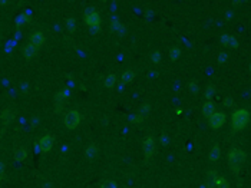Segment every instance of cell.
I'll return each mask as SVG.
<instances>
[{
    "mask_svg": "<svg viewBox=\"0 0 251 188\" xmlns=\"http://www.w3.org/2000/svg\"><path fill=\"white\" fill-rule=\"evenodd\" d=\"M224 122H225V115L222 112H214L211 116H209V124L213 126L214 129H217V128H221L224 125Z\"/></svg>",
    "mask_w": 251,
    "mask_h": 188,
    "instance_id": "obj_4",
    "label": "cell"
},
{
    "mask_svg": "<svg viewBox=\"0 0 251 188\" xmlns=\"http://www.w3.org/2000/svg\"><path fill=\"white\" fill-rule=\"evenodd\" d=\"M134 78V75H132V72H125L123 73V76H122V79H123V82H129L131 79Z\"/></svg>",
    "mask_w": 251,
    "mask_h": 188,
    "instance_id": "obj_15",
    "label": "cell"
},
{
    "mask_svg": "<svg viewBox=\"0 0 251 188\" xmlns=\"http://www.w3.org/2000/svg\"><path fill=\"white\" fill-rule=\"evenodd\" d=\"M154 154V138H147L145 139V155L147 158H151Z\"/></svg>",
    "mask_w": 251,
    "mask_h": 188,
    "instance_id": "obj_7",
    "label": "cell"
},
{
    "mask_svg": "<svg viewBox=\"0 0 251 188\" xmlns=\"http://www.w3.org/2000/svg\"><path fill=\"white\" fill-rule=\"evenodd\" d=\"M248 119H250V113H248L247 109H237L234 113H233V128L234 129H243L244 126L248 124Z\"/></svg>",
    "mask_w": 251,
    "mask_h": 188,
    "instance_id": "obj_1",
    "label": "cell"
},
{
    "mask_svg": "<svg viewBox=\"0 0 251 188\" xmlns=\"http://www.w3.org/2000/svg\"><path fill=\"white\" fill-rule=\"evenodd\" d=\"M40 146H42V151H49L50 146H52V137L50 135H45L42 139H40Z\"/></svg>",
    "mask_w": 251,
    "mask_h": 188,
    "instance_id": "obj_8",
    "label": "cell"
},
{
    "mask_svg": "<svg viewBox=\"0 0 251 188\" xmlns=\"http://www.w3.org/2000/svg\"><path fill=\"white\" fill-rule=\"evenodd\" d=\"M214 185L215 188H230L225 178H214Z\"/></svg>",
    "mask_w": 251,
    "mask_h": 188,
    "instance_id": "obj_10",
    "label": "cell"
},
{
    "mask_svg": "<svg viewBox=\"0 0 251 188\" xmlns=\"http://www.w3.org/2000/svg\"><path fill=\"white\" fill-rule=\"evenodd\" d=\"M86 23L93 29H98L100 25V16L95 10H91V13H88V16H86Z\"/></svg>",
    "mask_w": 251,
    "mask_h": 188,
    "instance_id": "obj_5",
    "label": "cell"
},
{
    "mask_svg": "<svg viewBox=\"0 0 251 188\" xmlns=\"http://www.w3.org/2000/svg\"><path fill=\"white\" fill-rule=\"evenodd\" d=\"M218 157H220V148H218V146H214V149L211 151L209 158L213 159V161H215V159H218Z\"/></svg>",
    "mask_w": 251,
    "mask_h": 188,
    "instance_id": "obj_12",
    "label": "cell"
},
{
    "mask_svg": "<svg viewBox=\"0 0 251 188\" xmlns=\"http://www.w3.org/2000/svg\"><path fill=\"white\" fill-rule=\"evenodd\" d=\"M202 112H204V115H207V116H211L215 111H214V105L213 102H207V104H204V106H202Z\"/></svg>",
    "mask_w": 251,
    "mask_h": 188,
    "instance_id": "obj_9",
    "label": "cell"
},
{
    "mask_svg": "<svg viewBox=\"0 0 251 188\" xmlns=\"http://www.w3.org/2000/svg\"><path fill=\"white\" fill-rule=\"evenodd\" d=\"M178 55H180V49H172V52L169 53V58H171L172 60H175V59L178 58Z\"/></svg>",
    "mask_w": 251,
    "mask_h": 188,
    "instance_id": "obj_16",
    "label": "cell"
},
{
    "mask_svg": "<svg viewBox=\"0 0 251 188\" xmlns=\"http://www.w3.org/2000/svg\"><path fill=\"white\" fill-rule=\"evenodd\" d=\"M100 188H116V185L113 184L112 181H108V180H106V181H103V182L100 184Z\"/></svg>",
    "mask_w": 251,
    "mask_h": 188,
    "instance_id": "obj_14",
    "label": "cell"
},
{
    "mask_svg": "<svg viewBox=\"0 0 251 188\" xmlns=\"http://www.w3.org/2000/svg\"><path fill=\"white\" fill-rule=\"evenodd\" d=\"M66 25H69V29L71 30L75 29V20H73V19H69V20L66 22Z\"/></svg>",
    "mask_w": 251,
    "mask_h": 188,
    "instance_id": "obj_18",
    "label": "cell"
},
{
    "mask_svg": "<svg viewBox=\"0 0 251 188\" xmlns=\"http://www.w3.org/2000/svg\"><path fill=\"white\" fill-rule=\"evenodd\" d=\"M30 42L33 46H40L43 42H45V36H43L40 32H34L32 36H30Z\"/></svg>",
    "mask_w": 251,
    "mask_h": 188,
    "instance_id": "obj_6",
    "label": "cell"
},
{
    "mask_svg": "<svg viewBox=\"0 0 251 188\" xmlns=\"http://www.w3.org/2000/svg\"><path fill=\"white\" fill-rule=\"evenodd\" d=\"M191 91H195V92H197V85L195 84H191Z\"/></svg>",
    "mask_w": 251,
    "mask_h": 188,
    "instance_id": "obj_20",
    "label": "cell"
},
{
    "mask_svg": "<svg viewBox=\"0 0 251 188\" xmlns=\"http://www.w3.org/2000/svg\"><path fill=\"white\" fill-rule=\"evenodd\" d=\"M250 69H251V66H250Z\"/></svg>",
    "mask_w": 251,
    "mask_h": 188,
    "instance_id": "obj_21",
    "label": "cell"
},
{
    "mask_svg": "<svg viewBox=\"0 0 251 188\" xmlns=\"http://www.w3.org/2000/svg\"><path fill=\"white\" fill-rule=\"evenodd\" d=\"M79 122H80V115L78 111H71L65 116V125L67 128H75V126L79 125Z\"/></svg>",
    "mask_w": 251,
    "mask_h": 188,
    "instance_id": "obj_3",
    "label": "cell"
},
{
    "mask_svg": "<svg viewBox=\"0 0 251 188\" xmlns=\"http://www.w3.org/2000/svg\"><path fill=\"white\" fill-rule=\"evenodd\" d=\"M88 157H89V158L95 157V146H89V148H88Z\"/></svg>",
    "mask_w": 251,
    "mask_h": 188,
    "instance_id": "obj_17",
    "label": "cell"
},
{
    "mask_svg": "<svg viewBox=\"0 0 251 188\" xmlns=\"http://www.w3.org/2000/svg\"><path fill=\"white\" fill-rule=\"evenodd\" d=\"M228 159H230L231 168L234 170L235 172L240 171L241 165L244 164V159H245V154L240 149H231L230 154H228Z\"/></svg>",
    "mask_w": 251,
    "mask_h": 188,
    "instance_id": "obj_2",
    "label": "cell"
},
{
    "mask_svg": "<svg viewBox=\"0 0 251 188\" xmlns=\"http://www.w3.org/2000/svg\"><path fill=\"white\" fill-rule=\"evenodd\" d=\"M213 92H214V88H213V86H209V88H208V91H207V98H208V99H209V98H211V95H213Z\"/></svg>",
    "mask_w": 251,
    "mask_h": 188,
    "instance_id": "obj_19",
    "label": "cell"
},
{
    "mask_svg": "<svg viewBox=\"0 0 251 188\" xmlns=\"http://www.w3.org/2000/svg\"><path fill=\"white\" fill-rule=\"evenodd\" d=\"M113 84H115V76H113V75H109L108 78H106V80H105V85H106L108 88H112Z\"/></svg>",
    "mask_w": 251,
    "mask_h": 188,
    "instance_id": "obj_13",
    "label": "cell"
},
{
    "mask_svg": "<svg viewBox=\"0 0 251 188\" xmlns=\"http://www.w3.org/2000/svg\"><path fill=\"white\" fill-rule=\"evenodd\" d=\"M34 53H36V46H33L32 43H30L29 46H26V47H25V55H26V58H32V56H34Z\"/></svg>",
    "mask_w": 251,
    "mask_h": 188,
    "instance_id": "obj_11",
    "label": "cell"
}]
</instances>
